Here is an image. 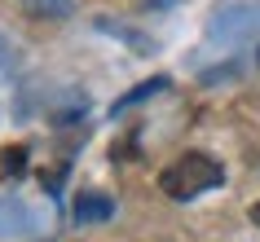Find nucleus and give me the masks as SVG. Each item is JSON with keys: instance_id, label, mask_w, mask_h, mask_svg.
<instances>
[{"instance_id": "3", "label": "nucleus", "mask_w": 260, "mask_h": 242, "mask_svg": "<svg viewBox=\"0 0 260 242\" xmlns=\"http://www.w3.org/2000/svg\"><path fill=\"white\" fill-rule=\"evenodd\" d=\"M22 9L31 18H49V22H62V18L75 14V0H22Z\"/></svg>"}, {"instance_id": "1", "label": "nucleus", "mask_w": 260, "mask_h": 242, "mask_svg": "<svg viewBox=\"0 0 260 242\" xmlns=\"http://www.w3.org/2000/svg\"><path fill=\"white\" fill-rule=\"evenodd\" d=\"M220 181H225V167L212 154H203V150H185L159 172V189L172 202H190L199 194H207V189H216Z\"/></svg>"}, {"instance_id": "5", "label": "nucleus", "mask_w": 260, "mask_h": 242, "mask_svg": "<svg viewBox=\"0 0 260 242\" xmlns=\"http://www.w3.org/2000/svg\"><path fill=\"white\" fill-rule=\"evenodd\" d=\"M0 172L5 176H22L27 172V146H5L0 150Z\"/></svg>"}, {"instance_id": "7", "label": "nucleus", "mask_w": 260, "mask_h": 242, "mask_svg": "<svg viewBox=\"0 0 260 242\" xmlns=\"http://www.w3.org/2000/svg\"><path fill=\"white\" fill-rule=\"evenodd\" d=\"M247 216H251V225H260V202H251V212H247Z\"/></svg>"}, {"instance_id": "2", "label": "nucleus", "mask_w": 260, "mask_h": 242, "mask_svg": "<svg viewBox=\"0 0 260 242\" xmlns=\"http://www.w3.org/2000/svg\"><path fill=\"white\" fill-rule=\"evenodd\" d=\"M71 216H75V225L110 220V216H115V202H110L106 194H97V189H80V194H75V207H71Z\"/></svg>"}, {"instance_id": "4", "label": "nucleus", "mask_w": 260, "mask_h": 242, "mask_svg": "<svg viewBox=\"0 0 260 242\" xmlns=\"http://www.w3.org/2000/svg\"><path fill=\"white\" fill-rule=\"evenodd\" d=\"M164 88H168V80H164V75H154V80L137 84L133 93H123L119 101H115V115H119V110H128V106H137V101H146V97H154V93H164Z\"/></svg>"}, {"instance_id": "6", "label": "nucleus", "mask_w": 260, "mask_h": 242, "mask_svg": "<svg viewBox=\"0 0 260 242\" xmlns=\"http://www.w3.org/2000/svg\"><path fill=\"white\" fill-rule=\"evenodd\" d=\"M123 159H137V128L123 136V141H115V146H110V163H123Z\"/></svg>"}]
</instances>
